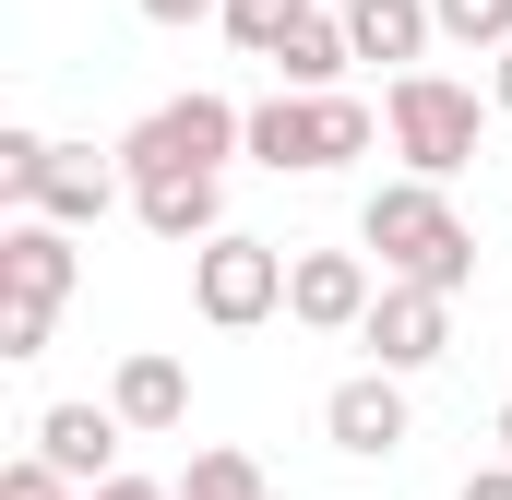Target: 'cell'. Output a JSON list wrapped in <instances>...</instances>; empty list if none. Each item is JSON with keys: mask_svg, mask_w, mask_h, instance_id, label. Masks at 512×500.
Segmentation results:
<instances>
[{"mask_svg": "<svg viewBox=\"0 0 512 500\" xmlns=\"http://www.w3.org/2000/svg\"><path fill=\"white\" fill-rule=\"evenodd\" d=\"M191 310H203L215 334H251V322H274V310H286V250L227 227L215 250H191Z\"/></svg>", "mask_w": 512, "mask_h": 500, "instance_id": "obj_5", "label": "cell"}, {"mask_svg": "<svg viewBox=\"0 0 512 500\" xmlns=\"http://www.w3.org/2000/svg\"><path fill=\"white\" fill-rule=\"evenodd\" d=\"M72 274H84V250H72V227H48V215L0 227V310H48V322H60Z\"/></svg>", "mask_w": 512, "mask_h": 500, "instance_id": "obj_9", "label": "cell"}, {"mask_svg": "<svg viewBox=\"0 0 512 500\" xmlns=\"http://www.w3.org/2000/svg\"><path fill=\"white\" fill-rule=\"evenodd\" d=\"M358 250H382V286H429V298H465L477 286V227L429 179H382L370 215H358Z\"/></svg>", "mask_w": 512, "mask_h": 500, "instance_id": "obj_1", "label": "cell"}, {"mask_svg": "<svg viewBox=\"0 0 512 500\" xmlns=\"http://www.w3.org/2000/svg\"><path fill=\"white\" fill-rule=\"evenodd\" d=\"M143 24H227V0H131Z\"/></svg>", "mask_w": 512, "mask_h": 500, "instance_id": "obj_20", "label": "cell"}, {"mask_svg": "<svg viewBox=\"0 0 512 500\" xmlns=\"http://www.w3.org/2000/svg\"><path fill=\"white\" fill-rule=\"evenodd\" d=\"M358 346H370V370L417 381L453 358V298H429V286H382L370 298V322H358Z\"/></svg>", "mask_w": 512, "mask_h": 500, "instance_id": "obj_6", "label": "cell"}, {"mask_svg": "<svg viewBox=\"0 0 512 500\" xmlns=\"http://www.w3.org/2000/svg\"><path fill=\"white\" fill-rule=\"evenodd\" d=\"M227 155H251V108H227V96H167V108H143L120 131L131 191H155V179H227Z\"/></svg>", "mask_w": 512, "mask_h": 500, "instance_id": "obj_2", "label": "cell"}, {"mask_svg": "<svg viewBox=\"0 0 512 500\" xmlns=\"http://www.w3.org/2000/svg\"><path fill=\"white\" fill-rule=\"evenodd\" d=\"M227 12H310V0H227Z\"/></svg>", "mask_w": 512, "mask_h": 500, "instance_id": "obj_24", "label": "cell"}, {"mask_svg": "<svg viewBox=\"0 0 512 500\" xmlns=\"http://www.w3.org/2000/svg\"><path fill=\"white\" fill-rule=\"evenodd\" d=\"M108 405H120V429H179V417H191V370H179L167 346H131L120 381H108Z\"/></svg>", "mask_w": 512, "mask_h": 500, "instance_id": "obj_13", "label": "cell"}, {"mask_svg": "<svg viewBox=\"0 0 512 500\" xmlns=\"http://www.w3.org/2000/svg\"><path fill=\"white\" fill-rule=\"evenodd\" d=\"M179 500H274V477H262L239 441H203V453H191V477H179Z\"/></svg>", "mask_w": 512, "mask_h": 500, "instance_id": "obj_16", "label": "cell"}, {"mask_svg": "<svg viewBox=\"0 0 512 500\" xmlns=\"http://www.w3.org/2000/svg\"><path fill=\"white\" fill-rule=\"evenodd\" d=\"M453 500H512V465H477V477H465Z\"/></svg>", "mask_w": 512, "mask_h": 500, "instance_id": "obj_21", "label": "cell"}, {"mask_svg": "<svg viewBox=\"0 0 512 500\" xmlns=\"http://www.w3.org/2000/svg\"><path fill=\"white\" fill-rule=\"evenodd\" d=\"M108 203H131V167H120V155H96V143H48V179H36L24 215H48V227H96Z\"/></svg>", "mask_w": 512, "mask_h": 500, "instance_id": "obj_10", "label": "cell"}, {"mask_svg": "<svg viewBox=\"0 0 512 500\" xmlns=\"http://www.w3.org/2000/svg\"><path fill=\"white\" fill-rule=\"evenodd\" d=\"M36 465H60L72 489H108L120 477V405H48L36 417Z\"/></svg>", "mask_w": 512, "mask_h": 500, "instance_id": "obj_11", "label": "cell"}, {"mask_svg": "<svg viewBox=\"0 0 512 500\" xmlns=\"http://www.w3.org/2000/svg\"><path fill=\"white\" fill-rule=\"evenodd\" d=\"M429 36H441L429 0H346V48H358V60H393V84L429 72Z\"/></svg>", "mask_w": 512, "mask_h": 500, "instance_id": "obj_12", "label": "cell"}, {"mask_svg": "<svg viewBox=\"0 0 512 500\" xmlns=\"http://www.w3.org/2000/svg\"><path fill=\"white\" fill-rule=\"evenodd\" d=\"M36 179H48V131L0 120V191H12V203H36Z\"/></svg>", "mask_w": 512, "mask_h": 500, "instance_id": "obj_18", "label": "cell"}, {"mask_svg": "<svg viewBox=\"0 0 512 500\" xmlns=\"http://www.w3.org/2000/svg\"><path fill=\"white\" fill-rule=\"evenodd\" d=\"M489 108H501V120H512V48H501V72H489Z\"/></svg>", "mask_w": 512, "mask_h": 500, "instance_id": "obj_23", "label": "cell"}, {"mask_svg": "<svg viewBox=\"0 0 512 500\" xmlns=\"http://www.w3.org/2000/svg\"><path fill=\"white\" fill-rule=\"evenodd\" d=\"M131 215L167 250H215L227 239V191H215V179H155V191H131Z\"/></svg>", "mask_w": 512, "mask_h": 500, "instance_id": "obj_14", "label": "cell"}, {"mask_svg": "<svg viewBox=\"0 0 512 500\" xmlns=\"http://www.w3.org/2000/svg\"><path fill=\"white\" fill-rule=\"evenodd\" d=\"M0 358H12V370L48 358V310H0Z\"/></svg>", "mask_w": 512, "mask_h": 500, "instance_id": "obj_19", "label": "cell"}, {"mask_svg": "<svg viewBox=\"0 0 512 500\" xmlns=\"http://www.w3.org/2000/svg\"><path fill=\"white\" fill-rule=\"evenodd\" d=\"M477 120H489V108H477V84H453V72H405L382 96L393 155H405V179H429V191L477 167Z\"/></svg>", "mask_w": 512, "mask_h": 500, "instance_id": "obj_4", "label": "cell"}, {"mask_svg": "<svg viewBox=\"0 0 512 500\" xmlns=\"http://www.w3.org/2000/svg\"><path fill=\"white\" fill-rule=\"evenodd\" d=\"M405 429H417V405H405V381L393 370H358L322 393V441L334 453H358V465H382V453H405Z\"/></svg>", "mask_w": 512, "mask_h": 500, "instance_id": "obj_8", "label": "cell"}, {"mask_svg": "<svg viewBox=\"0 0 512 500\" xmlns=\"http://www.w3.org/2000/svg\"><path fill=\"white\" fill-rule=\"evenodd\" d=\"M429 24H441L453 48H489V60L512 48V0H429Z\"/></svg>", "mask_w": 512, "mask_h": 500, "instance_id": "obj_17", "label": "cell"}, {"mask_svg": "<svg viewBox=\"0 0 512 500\" xmlns=\"http://www.w3.org/2000/svg\"><path fill=\"white\" fill-rule=\"evenodd\" d=\"M382 143V120H370V96H262L251 108V155L274 167V179H322V167H346V155H370Z\"/></svg>", "mask_w": 512, "mask_h": 500, "instance_id": "obj_3", "label": "cell"}, {"mask_svg": "<svg viewBox=\"0 0 512 500\" xmlns=\"http://www.w3.org/2000/svg\"><path fill=\"white\" fill-rule=\"evenodd\" d=\"M370 250H286V322H310V334H358L370 322Z\"/></svg>", "mask_w": 512, "mask_h": 500, "instance_id": "obj_7", "label": "cell"}, {"mask_svg": "<svg viewBox=\"0 0 512 500\" xmlns=\"http://www.w3.org/2000/svg\"><path fill=\"white\" fill-rule=\"evenodd\" d=\"M84 500H179V489H155V477H108V489H84Z\"/></svg>", "mask_w": 512, "mask_h": 500, "instance_id": "obj_22", "label": "cell"}, {"mask_svg": "<svg viewBox=\"0 0 512 500\" xmlns=\"http://www.w3.org/2000/svg\"><path fill=\"white\" fill-rule=\"evenodd\" d=\"M346 60H358V48H346V12H298L286 48H274V84H286V96H346V84H334Z\"/></svg>", "mask_w": 512, "mask_h": 500, "instance_id": "obj_15", "label": "cell"}, {"mask_svg": "<svg viewBox=\"0 0 512 500\" xmlns=\"http://www.w3.org/2000/svg\"><path fill=\"white\" fill-rule=\"evenodd\" d=\"M501 465H512V405H501Z\"/></svg>", "mask_w": 512, "mask_h": 500, "instance_id": "obj_25", "label": "cell"}]
</instances>
